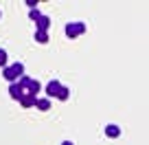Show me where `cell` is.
Instances as JSON below:
<instances>
[{
  "label": "cell",
  "mask_w": 149,
  "mask_h": 145,
  "mask_svg": "<svg viewBox=\"0 0 149 145\" xmlns=\"http://www.w3.org/2000/svg\"><path fill=\"white\" fill-rule=\"evenodd\" d=\"M24 75V64H20V62H15L13 66H7L5 70H2V77H5L9 84H15V81H20V77Z\"/></svg>",
  "instance_id": "1"
},
{
  "label": "cell",
  "mask_w": 149,
  "mask_h": 145,
  "mask_svg": "<svg viewBox=\"0 0 149 145\" xmlns=\"http://www.w3.org/2000/svg\"><path fill=\"white\" fill-rule=\"evenodd\" d=\"M64 33H66V38L74 40V38H79L81 33H86V24L84 22H66Z\"/></svg>",
  "instance_id": "2"
},
{
  "label": "cell",
  "mask_w": 149,
  "mask_h": 145,
  "mask_svg": "<svg viewBox=\"0 0 149 145\" xmlns=\"http://www.w3.org/2000/svg\"><path fill=\"white\" fill-rule=\"evenodd\" d=\"M61 88H64V84H61V81H57V79L48 81V84H46V97H59Z\"/></svg>",
  "instance_id": "3"
},
{
  "label": "cell",
  "mask_w": 149,
  "mask_h": 145,
  "mask_svg": "<svg viewBox=\"0 0 149 145\" xmlns=\"http://www.w3.org/2000/svg\"><path fill=\"white\" fill-rule=\"evenodd\" d=\"M9 95L15 99V101H22V99H24V95H26V90H24L22 86H20L18 81H15V84H9Z\"/></svg>",
  "instance_id": "4"
},
{
  "label": "cell",
  "mask_w": 149,
  "mask_h": 145,
  "mask_svg": "<svg viewBox=\"0 0 149 145\" xmlns=\"http://www.w3.org/2000/svg\"><path fill=\"white\" fill-rule=\"evenodd\" d=\"M105 136H107V139H118V136H121V127H118L116 123L105 125Z\"/></svg>",
  "instance_id": "5"
},
{
  "label": "cell",
  "mask_w": 149,
  "mask_h": 145,
  "mask_svg": "<svg viewBox=\"0 0 149 145\" xmlns=\"http://www.w3.org/2000/svg\"><path fill=\"white\" fill-rule=\"evenodd\" d=\"M35 103H37V97H35V95H24V99H22V101H20V106H22V108H33V106H35Z\"/></svg>",
  "instance_id": "6"
},
{
  "label": "cell",
  "mask_w": 149,
  "mask_h": 145,
  "mask_svg": "<svg viewBox=\"0 0 149 145\" xmlns=\"http://www.w3.org/2000/svg\"><path fill=\"white\" fill-rule=\"evenodd\" d=\"M35 24H37V31H48V29H51V18H48V15H42Z\"/></svg>",
  "instance_id": "7"
},
{
  "label": "cell",
  "mask_w": 149,
  "mask_h": 145,
  "mask_svg": "<svg viewBox=\"0 0 149 145\" xmlns=\"http://www.w3.org/2000/svg\"><path fill=\"white\" fill-rule=\"evenodd\" d=\"M37 110H42V112H46V110H51V101H48V97H40L35 103Z\"/></svg>",
  "instance_id": "8"
},
{
  "label": "cell",
  "mask_w": 149,
  "mask_h": 145,
  "mask_svg": "<svg viewBox=\"0 0 149 145\" xmlns=\"http://www.w3.org/2000/svg\"><path fill=\"white\" fill-rule=\"evenodd\" d=\"M35 42L46 44L48 42V31H35Z\"/></svg>",
  "instance_id": "9"
},
{
  "label": "cell",
  "mask_w": 149,
  "mask_h": 145,
  "mask_svg": "<svg viewBox=\"0 0 149 145\" xmlns=\"http://www.w3.org/2000/svg\"><path fill=\"white\" fill-rule=\"evenodd\" d=\"M40 90H42V84H40V81H37V79H33V81H31V86H29V90H26V92H29V95H37V92H40Z\"/></svg>",
  "instance_id": "10"
},
{
  "label": "cell",
  "mask_w": 149,
  "mask_h": 145,
  "mask_svg": "<svg viewBox=\"0 0 149 145\" xmlns=\"http://www.w3.org/2000/svg\"><path fill=\"white\" fill-rule=\"evenodd\" d=\"M31 81H33V79H31V77H29V75H22V77H20V81H18V84L22 86L24 90H29V86H31Z\"/></svg>",
  "instance_id": "11"
},
{
  "label": "cell",
  "mask_w": 149,
  "mask_h": 145,
  "mask_svg": "<svg viewBox=\"0 0 149 145\" xmlns=\"http://www.w3.org/2000/svg\"><path fill=\"white\" fill-rule=\"evenodd\" d=\"M0 68H2V70L7 68V51H5V48H0Z\"/></svg>",
  "instance_id": "12"
},
{
  "label": "cell",
  "mask_w": 149,
  "mask_h": 145,
  "mask_svg": "<svg viewBox=\"0 0 149 145\" xmlns=\"http://www.w3.org/2000/svg\"><path fill=\"white\" fill-rule=\"evenodd\" d=\"M42 15H44V13H40L37 9H31V11H29V18H31V20H35V22H37L40 18H42Z\"/></svg>",
  "instance_id": "13"
},
{
  "label": "cell",
  "mask_w": 149,
  "mask_h": 145,
  "mask_svg": "<svg viewBox=\"0 0 149 145\" xmlns=\"http://www.w3.org/2000/svg\"><path fill=\"white\" fill-rule=\"evenodd\" d=\"M68 88H66V86H64V88H61V92H59V97H57V99H61V101H66V99H68Z\"/></svg>",
  "instance_id": "14"
},
{
  "label": "cell",
  "mask_w": 149,
  "mask_h": 145,
  "mask_svg": "<svg viewBox=\"0 0 149 145\" xmlns=\"http://www.w3.org/2000/svg\"><path fill=\"white\" fill-rule=\"evenodd\" d=\"M35 5H37V0H26V7H29V11H31V9H35Z\"/></svg>",
  "instance_id": "15"
},
{
  "label": "cell",
  "mask_w": 149,
  "mask_h": 145,
  "mask_svg": "<svg viewBox=\"0 0 149 145\" xmlns=\"http://www.w3.org/2000/svg\"><path fill=\"white\" fill-rule=\"evenodd\" d=\"M61 145H74V143H72V141H64Z\"/></svg>",
  "instance_id": "16"
},
{
  "label": "cell",
  "mask_w": 149,
  "mask_h": 145,
  "mask_svg": "<svg viewBox=\"0 0 149 145\" xmlns=\"http://www.w3.org/2000/svg\"><path fill=\"white\" fill-rule=\"evenodd\" d=\"M0 15H2V13H0Z\"/></svg>",
  "instance_id": "17"
}]
</instances>
